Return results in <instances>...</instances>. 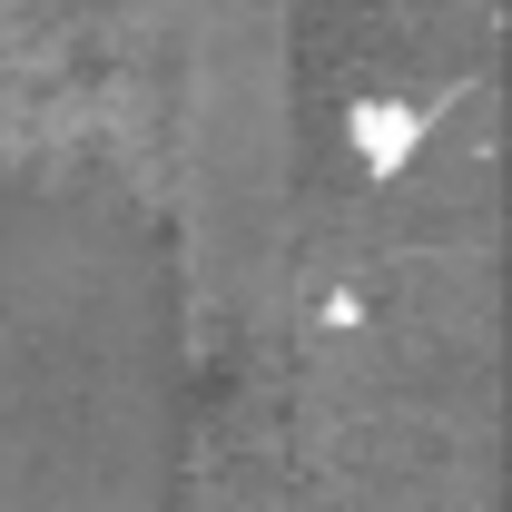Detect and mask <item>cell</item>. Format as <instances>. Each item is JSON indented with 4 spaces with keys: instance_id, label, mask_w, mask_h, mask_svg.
I'll return each instance as SVG.
<instances>
[{
    "instance_id": "obj_1",
    "label": "cell",
    "mask_w": 512,
    "mask_h": 512,
    "mask_svg": "<svg viewBox=\"0 0 512 512\" xmlns=\"http://www.w3.org/2000/svg\"><path fill=\"white\" fill-rule=\"evenodd\" d=\"M0 512H188V256L109 168L0 207Z\"/></svg>"
},
{
    "instance_id": "obj_2",
    "label": "cell",
    "mask_w": 512,
    "mask_h": 512,
    "mask_svg": "<svg viewBox=\"0 0 512 512\" xmlns=\"http://www.w3.org/2000/svg\"><path fill=\"white\" fill-rule=\"evenodd\" d=\"M237 512H247V503H237Z\"/></svg>"
}]
</instances>
